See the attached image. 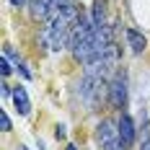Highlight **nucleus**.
I'll use <instances>...</instances> for the list:
<instances>
[{
    "instance_id": "nucleus-13",
    "label": "nucleus",
    "mask_w": 150,
    "mask_h": 150,
    "mask_svg": "<svg viewBox=\"0 0 150 150\" xmlns=\"http://www.w3.org/2000/svg\"><path fill=\"white\" fill-rule=\"evenodd\" d=\"M18 150H29V148H26V145H18Z\"/></svg>"
},
{
    "instance_id": "nucleus-9",
    "label": "nucleus",
    "mask_w": 150,
    "mask_h": 150,
    "mask_svg": "<svg viewBox=\"0 0 150 150\" xmlns=\"http://www.w3.org/2000/svg\"><path fill=\"white\" fill-rule=\"evenodd\" d=\"M11 60H8V54H3V60H0V73H3V78H8L11 75Z\"/></svg>"
},
{
    "instance_id": "nucleus-5",
    "label": "nucleus",
    "mask_w": 150,
    "mask_h": 150,
    "mask_svg": "<svg viewBox=\"0 0 150 150\" xmlns=\"http://www.w3.org/2000/svg\"><path fill=\"white\" fill-rule=\"evenodd\" d=\"M117 129H119V142H122V148L129 150L132 145H135V122H132V117H129V114H122Z\"/></svg>"
},
{
    "instance_id": "nucleus-10",
    "label": "nucleus",
    "mask_w": 150,
    "mask_h": 150,
    "mask_svg": "<svg viewBox=\"0 0 150 150\" xmlns=\"http://www.w3.org/2000/svg\"><path fill=\"white\" fill-rule=\"evenodd\" d=\"M0 127H3V132H11V117L5 111H0Z\"/></svg>"
},
{
    "instance_id": "nucleus-3",
    "label": "nucleus",
    "mask_w": 150,
    "mask_h": 150,
    "mask_svg": "<svg viewBox=\"0 0 150 150\" xmlns=\"http://www.w3.org/2000/svg\"><path fill=\"white\" fill-rule=\"evenodd\" d=\"M96 142H98V150H124L119 142V129L109 119H104L96 127Z\"/></svg>"
},
{
    "instance_id": "nucleus-11",
    "label": "nucleus",
    "mask_w": 150,
    "mask_h": 150,
    "mask_svg": "<svg viewBox=\"0 0 150 150\" xmlns=\"http://www.w3.org/2000/svg\"><path fill=\"white\" fill-rule=\"evenodd\" d=\"M26 3H31V0H11V5H13V8H23Z\"/></svg>"
},
{
    "instance_id": "nucleus-6",
    "label": "nucleus",
    "mask_w": 150,
    "mask_h": 150,
    "mask_svg": "<svg viewBox=\"0 0 150 150\" xmlns=\"http://www.w3.org/2000/svg\"><path fill=\"white\" fill-rule=\"evenodd\" d=\"M124 36H127V44H129V49H132L135 54H142V52H145V47H148V39L142 36V31H137V29H127V31H124Z\"/></svg>"
},
{
    "instance_id": "nucleus-7",
    "label": "nucleus",
    "mask_w": 150,
    "mask_h": 150,
    "mask_svg": "<svg viewBox=\"0 0 150 150\" xmlns=\"http://www.w3.org/2000/svg\"><path fill=\"white\" fill-rule=\"evenodd\" d=\"M13 104L18 109V114H29L31 111V101H29V93L23 86H16L13 88Z\"/></svg>"
},
{
    "instance_id": "nucleus-4",
    "label": "nucleus",
    "mask_w": 150,
    "mask_h": 150,
    "mask_svg": "<svg viewBox=\"0 0 150 150\" xmlns=\"http://www.w3.org/2000/svg\"><path fill=\"white\" fill-rule=\"evenodd\" d=\"M109 104L119 111L127 106V75H124V70L109 80Z\"/></svg>"
},
{
    "instance_id": "nucleus-2",
    "label": "nucleus",
    "mask_w": 150,
    "mask_h": 150,
    "mask_svg": "<svg viewBox=\"0 0 150 150\" xmlns=\"http://www.w3.org/2000/svg\"><path fill=\"white\" fill-rule=\"evenodd\" d=\"M80 98L88 109H98V104L104 101V93H109V80L101 78V75H93V73H86L83 80H80Z\"/></svg>"
},
{
    "instance_id": "nucleus-14",
    "label": "nucleus",
    "mask_w": 150,
    "mask_h": 150,
    "mask_svg": "<svg viewBox=\"0 0 150 150\" xmlns=\"http://www.w3.org/2000/svg\"><path fill=\"white\" fill-rule=\"evenodd\" d=\"M67 150H75V148H73V145H67Z\"/></svg>"
},
{
    "instance_id": "nucleus-8",
    "label": "nucleus",
    "mask_w": 150,
    "mask_h": 150,
    "mask_svg": "<svg viewBox=\"0 0 150 150\" xmlns=\"http://www.w3.org/2000/svg\"><path fill=\"white\" fill-rule=\"evenodd\" d=\"M91 21H93L96 29L106 26V0H96V3H93V8H91Z\"/></svg>"
},
{
    "instance_id": "nucleus-12",
    "label": "nucleus",
    "mask_w": 150,
    "mask_h": 150,
    "mask_svg": "<svg viewBox=\"0 0 150 150\" xmlns=\"http://www.w3.org/2000/svg\"><path fill=\"white\" fill-rule=\"evenodd\" d=\"M140 150H150V137H145V140H142V145H140Z\"/></svg>"
},
{
    "instance_id": "nucleus-1",
    "label": "nucleus",
    "mask_w": 150,
    "mask_h": 150,
    "mask_svg": "<svg viewBox=\"0 0 150 150\" xmlns=\"http://www.w3.org/2000/svg\"><path fill=\"white\" fill-rule=\"evenodd\" d=\"M78 18H80L78 5L67 3L60 13L49 21V26L44 29L42 39H44V44L52 52H60V49H65V44H70V36H73V29H75V23H78Z\"/></svg>"
}]
</instances>
